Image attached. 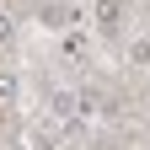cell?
Segmentation results:
<instances>
[{"mask_svg":"<svg viewBox=\"0 0 150 150\" xmlns=\"http://www.w3.org/2000/svg\"><path fill=\"white\" fill-rule=\"evenodd\" d=\"M123 27V6L118 0H97V32H118Z\"/></svg>","mask_w":150,"mask_h":150,"instance_id":"obj_1","label":"cell"},{"mask_svg":"<svg viewBox=\"0 0 150 150\" xmlns=\"http://www.w3.org/2000/svg\"><path fill=\"white\" fill-rule=\"evenodd\" d=\"M129 59H134V64H150V38H134V43H129Z\"/></svg>","mask_w":150,"mask_h":150,"instance_id":"obj_2","label":"cell"},{"mask_svg":"<svg viewBox=\"0 0 150 150\" xmlns=\"http://www.w3.org/2000/svg\"><path fill=\"white\" fill-rule=\"evenodd\" d=\"M0 97H6V102L16 97V75H11V70H0Z\"/></svg>","mask_w":150,"mask_h":150,"instance_id":"obj_3","label":"cell"},{"mask_svg":"<svg viewBox=\"0 0 150 150\" xmlns=\"http://www.w3.org/2000/svg\"><path fill=\"white\" fill-rule=\"evenodd\" d=\"M11 27H16V22H11L6 11H0V43H6V38H11Z\"/></svg>","mask_w":150,"mask_h":150,"instance_id":"obj_4","label":"cell"}]
</instances>
